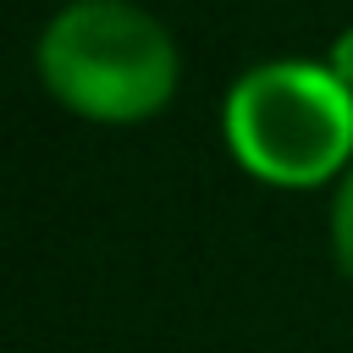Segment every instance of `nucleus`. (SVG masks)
<instances>
[{
    "label": "nucleus",
    "instance_id": "obj_4",
    "mask_svg": "<svg viewBox=\"0 0 353 353\" xmlns=\"http://www.w3.org/2000/svg\"><path fill=\"white\" fill-rule=\"evenodd\" d=\"M325 66L353 88V28H342V33H336V44H331V61H325Z\"/></svg>",
    "mask_w": 353,
    "mask_h": 353
},
{
    "label": "nucleus",
    "instance_id": "obj_3",
    "mask_svg": "<svg viewBox=\"0 0 353 353\" xmlns=\"http://www.w3.org/2000/svg\"><path fill=\"white\" fill-rule=\"evenodd\" d=\"M331 254H336V270L353 281V165L342 171L331 199Z\"/></svg>",
    "mask_w": 353,
    "mask_h": 353
},
{
    "label": "nucleus",
    "instance_id": "obj_2",
    "mask_svg": "<svg viewBox=\"0 0 353 353\" xmlns=\"http://www.w3.org/2000/svg\"><path fill=\"white\" fill-rule=\"evenodd\" d=\"M232 160L265 188H320L353 165V88L325 61H259L221 105Z\"/></svg>",
    "mask_w": 353,
    "mask_h": 353
},
{
    "label": "nucleus",
    "instance_id": "obj_1",
    "mask_svg": "<svg viewBox=\"0 0 353 353\" xmlns=\"http://www.w3.org/2000/svg\"><path fill=\"white\" fill-rule=\"evenodd\" d=\"M55 105L99 127H138L176 94L182 55L160 17L132 0H66L33 50Z\"/></svg>",
    "mask_w": 353,
    "mask_h": 353
}]
</instances>
